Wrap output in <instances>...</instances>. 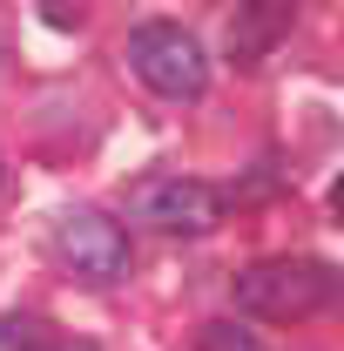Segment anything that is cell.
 Listing matches in <instances>:
<instances>
[{"mask_svg": "<svg viewBox=\"0 0 344 351\" xmlns=\"http://www.w3.org/2000/svg\"><path fill=\"white\" fill-rule=\"evenodd\" d=\"M196 351H263V338L243 324V317H216V324H203Z\"/></svg>", "mask_w": 344, "mask_h": 351, "instance_id": "obj_6", "label": "cell"}, {"mask_svg": "<svg viewBox=\"0 0 344 351\" xmlns=\"http://www.w3.org/2000/svg\"><path fill=\"white\" fill-rule=\"evenodd\" d=\"M75 351H95V345H75Z\"/></svg>", "mask_w": 344, "mask_h": 351, "instance_id": "obj_10", "label": "cell"}, {"mask_svg": "<svg viewBox=\"0 0 344 351\" xmlns=\"http://www.w3.org/2000/svg\"><path fill=\"white\" fill-rule=\"evenodd\" d=\"M291 7L284 0H250V7H236L230 14V54L236 61H263L277 41H291Z\"/></svg>", "mask_w": 344, "mask_h": 351, "instance_id": "obj_5", "label": "cell"}, {"mask_svg": "<svg viewBox=\"0 0 344 351\" xmlns=\"http://www.w3.org/2000/svg\"><path fill=\"white\" fill-rule=\"evenodd\" d=\"M338 311H344V284H338Z\"/></svg>", "mask_w": 344, "mask_h": 351, "instance_id": "obj_9", "label": "cell"}, {"mask_svg": "<svg viewBox=\"0 0 344 351\" xmlns=\"http://www.w3.org/2000/svg\"><path fill=\"white\" fill-rule=\"evenodd\" d=\"M331 217L344 223V176H338V182H331Z\"/></svg>", "mask_w": 344, "mask_h": 351, "instance_id": "obj_8", "label": "cell"}, {"mask_svg": "<svg viewBox=\"0 0 344 351\" xmlns=\"http://www.w3.org/2000/svg\"><path fill=\"white\" fill-rule=\"evenodd\" d=\"M0 182H7V169H0Z\"/></svg>", "mask_w": 344, "mask_h": 351, "instance_id": "obj_11", "label": "cell"}, {"mask_svg": "<svg viewBox=\"0 0 344 351\" xmlns=\"http://www.w3.org/2000/svg\"><path fill=\"white\" fill-rule=\"evenodd\" d=\"M338 298V277L317 257H263L236 277V304L250 317H277V324H297Z\"/></svg>", "mask_w": 344, "mask_h": 351, "instance_id": "obj_1", "label": "cell"}, {"mask_svg": "<svg viewBox=\"0 0 344 351\" xmlns=\"http://www.w3.org/2000/svg\"><path fill=\"white\" fill-rule=\"evenodd\" d=\"M0 351H47L41 324H14V317H0Z\"/></svg>", "mask_w": 344, "mask_h": 351, "instance_id": "obj_7", "label": "cell"}, {"mask_svg": "<svg viewBox=\"0 0 344 351\" xmlns=\"http://www.w3.org/2000/svg\"><path fill=\"white\" fill-rule=\"evenodd\" d=\"M129 61H135V75L149 82V95H162V101H196L210 88V54L175 21H142L129 34Z\"/></svg>", "mask_w": 344, "mask_h": 351, "instance_id": "obj_2", "label": "cell"}, {"mask_svg": "<svg viewBox=\"0 0 344 351\" xmlns=\"http://www.w3.org/2000/svg\"><path fill=\"white\" fill-rule=\"evenodd\" d=\"M54 250L61 263L88 277V284H115L122 270H129V230L115 217H101V210H75V217L54 230Z\"/></svg>", "mask_w": 344, "mask_h": 351, "instance_id": "obj_4", "label": "cell"}, {"mask_svg": "<svg viewBox=\"0 0 344 351\" xmlns=\"http://www.w3.org/2000/svg\"><path fill=\"white\" fill-rule=\"evenodd\" d=\"M223 189L216 182H196V176H156V182H142L129 196V217L149 223V230H162V237H210L216 223H223Z\"/></svg>", "mask_w": 344, "mask_h": 351, "instance_id": "obj_3", "label": "cell"}]
</instances>
